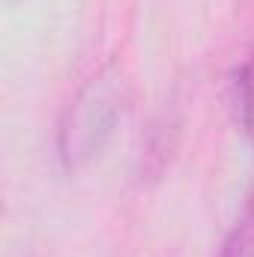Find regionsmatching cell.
I'll list each match as a JSON object with an SVG mask.
<instances>
[{
	"label": "cell",
	"instance_id": "7a4b0ae2",
	"mask_svg": "<svg viewBox=\"0 0 254 257\" xmlns=\"http://www.w3.org/2000/svg\"><path fill=\"white\" fill-rule=\"evenodd\" d=\"M215 257H254V194L245 200L233 227L224 233Z\"/></svg>",
	"mask_w": 254,
	"mask_h": 257
},
{
	"label": "cell",
	"instance_id": "6da1fadb",
	"mask_svg": "<svg viewBox=\"0 0 254 257\" xmlns=\"http://www.w3.org/2000/svg\"><path fill=\"white\" fill-rule=\"evenodd\" d=\"M123 111H126V81L117 66H105L93 78H87L69 99L57 126V156L63 168L75 171L93 162L117 132Z\"/></svg>",
	"mask_w": 254,
	"mask_h": 257
},
{
	"label": "cell",
	"instance_id": "3957f363",
	"mask_svg": "<svg viewBox=\"0 0 254 257\" xmlns=\"http://www.w3.org/2000/svg\"><path fill=\"white\" fill-rule=\"evenodd\" d=\"M233 105H236V117H239V123L245 128V135L254 141V57L236 69Z\"/></svg>",
	"mask_w": 254,
	"mask_h": 257
}]
</instances>
